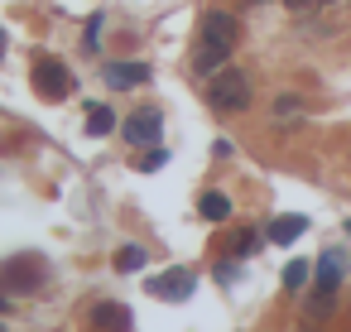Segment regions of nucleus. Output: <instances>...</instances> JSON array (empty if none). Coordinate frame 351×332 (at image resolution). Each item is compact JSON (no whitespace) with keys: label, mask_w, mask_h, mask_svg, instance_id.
Returning a JSON list of instances; mask_svg holds the SVG:
<instances>
[{"label":"nucleus","mask_w":351,"mask_h":332,"mask_svg":"<svg viewBox=\"0 0 351 332\" xmlns=\"http://www.w3.org/2000/svg\"><path fill=\"white\" fill-rule=\"evenodd\" d=\"M236 39H241V25H236V15L231 10H207L202 20H197V39H193V68L197 73H221L226 68V58H231V49H236Z\"/></svg>","instance_id":"obj_1"},{"label":"nucleus","mask_w":351,"mask_h":332,"mask_svg":"<svg viewBox=\"0 0 351 332\" xmlns=\"http://www.w3.org/2000/svg\"><path fill=\"white\" fill-rule=\"evenodd\" d=\"M207 102H212L217 111H226V116H241V111L255 102L250 78H245L241 68H221V73H212V82H207Z\"/></svg>","instance_id":"obj_2"},{"label":"nucleus","mask_w":351,"mask_h":332,"mask_svg":"<svg viewBox=\"0 0 351 332\" xmlns=\"http://www.w3.org/2000/svg\"><path fill=\"white\" fill-rule=\"evenodd\" d=\"M34 87H39L44 102H63V97H73L77 78L68 73V63H58V58H39V63H34Z\"/></svg>","instance_id":"obj_3"},{"label":"nucleus","mask_w":351,"mask_h":332,"mask_svg":"<svg viewBox=\"0 0 351 332\" xmlns=\"http://www.w3.org/2000/svg\"><path fill=\"white\" fill-rule=\"evenodd\" d=\"M159 130H164V121H159V111H135L130 121H125V140L130 145H159Z\"/></svg>","instance_id":"obj_4"},{"label":"nucleus","mask_w":351,"mask_h":332,"mask_svg":"<svg viewBox=\"0 0 351 332\" xmlns=\"http://www.w3.org/2000/svg\"><path fill=\"white\" fill-rule=\"evenodd\" d=\"M101 78H106V87L130 92V87L149 82V68H145V63H106V68H101Z\"/></svg>","instance_id":"obj_5"},{"label":"nucleus","mask_w":351,"mask_h":332,"mask_svg":"<svg viewBox=\"0 0 351 332\" xmlns=\"http://www.w3.org/2000/svg\"><path fill=\"white\" fill-rule=\"evenodd\" d=\"M145 289H149L154 298H188V294H193V274H188V270H169V274L149 279Z\"/></svg>","instance_id":"obj_6"},{"label":"nucleus","mask_w":351,"mask_h":332,"mask_svg":"<svg viewBox=\"0 0 351 332\" xmlns=\"http://www.w3.org/2000/svg\"><path fill=\"white\" fill-rule=\"evenodd\" d=\"M303 231H308V217H293V212H289V217H274L265 236H269L274 246H293V241H298Z\"/></svg>","instance_id":"obj_7"},{"label":"nucleus","mask_w":351,"mask_h":332,"mask_svg":"<svg viewBox=\"0 0 351 332\" xmlns=\"http://www.w3.org/2000/svg\"><path fill=\"white\" fill-rule=\"evenodd\" d=\"M92 322H97L101 332H130V313H125V303H97V308H92Z\"/></svg>","instance_id":"obj_8"},{"label":"nucleus","mask_w":351,"mask_h":332,"mask_svg":"<svg viewBox=\"0 0 351 332\" xmlns=\"http://www.w3.org/2000/svg\"><path fill=\"white\" fill-rule=\"evenodd\" d=\"M341 274H346V260H341V250H327L322 260H317V289H337L341 284Z\"/></svg>","instance_id":"obj_9"},{"label":"nucleus","mask_w":351,"mask_h":332,"mask_svg":"<svg viewBox=\"0 0 351 332\" xmlns=\"http://www.w3.org/2000/svg\"><path fill=\"white\" fill-rule=\"evenodd\" d=\"M111 130H116V111L101 106V102H92V106H87V135L101 140V135H111Z\"/></svg>","instance_id":"obj_10"},{"label":"nucleus","mask_w":351,"mask_h":332,"mask_svg":"<svg viewBox=\"0 0 351 332\" xmlns=\"http://www.w3.org/2000/svg\"><path fill=\"white\" fill-rule=\"evenodd\" d=\"M197 212H202L207 222H226V217H231V198L212 188V193H202V198H197Z\"/></svg>","instance_id":"obj_11"},{"label":"nucleus","mask_w":351,"mask_h":332,"mask_svg":"<svg viewBox=\"0 0 351 332\" xmlns=\"http://www.w3.org/2000/svg\"><path fill=\"white\" fill-rule=\"evenodd\" d=\"M116 270H121V274L145 270V246H121V250H116Z\"/></svg>","instance_id":"obj_12"},{"label":"nucleus","mask_w":351,"mask_h":332,"mask_svg":"<svg viewBox=\"0 0 351 332\" xmlns=\"http://www.w3.org/2000/svg\"><path fill=\"white\" fill-rule=\"evenodd\" d=\"M308 270H313L308 260H289L284 265V289H303L308 284Z\"/></svg>","instance_id":"obj_13"},{"label":"nucleus","mask_w":351,"mask_h":332,"mask_svg":"<svg viewBox=\"0 0 351 332\" xmlns=\"http://www.w3.org/2000/svg\"><path fill=\"white\" fill-rule=\"evenodd\" d=\"M164 164H169V154H164L159 145H149V154H140V159H135V169H140V174H154V169H164Z\"/></svg>","instance_id":"obj_14"},{"label":"nucleus","mask_w":351,"mask_h":332,"mask_svg":"<svg viewBox=\"0 0 351 332\" xmlns=\"http://www.w3.org/2000/svg\"><path fill=\"white\" fill-rule=\"evenodd\" d=\"M97 44H101V15L87 20V49H97Z\"/></svg>","instance_id":"obj_15"},{"label":"nucleus","mask_w":351,"mask_h":332,"mask_svg":"<svg viewBox=\"0 0 351 332\" xmlns=\"http://www.w3.org/2000/svg\"><path fill=\"white\" fill-rule=\"evenodd\" d=\"M255 241H260L255 231H241V236H236V255H250V250H255Z\"/></svg>","instance_id":"obj_16"},{"label":"nucleus","mask_w":351,"mask_h":332,"mask_svg":"<svg viewBox=\"0 0 351 332\" xmlns=\"http://www.w3.org/2000/svg\"><path fill=\"white\" fill-rule=\"evenodd\" d=\"M293 111H298V102H293V97H279V102H274V116H284V121H289Z\"/></svg>","instance_id":"obj_17"},{"label":"nucleus","mask_w":351,"mask_h":332,"mask_svg":"<svg viewBox=\"0 0 351 332\" xmlns=\"http://www.w3.org/2000/svg\"><path fill=\"white\" fill-rule=\"evenodd\" d=\"M0 58H5V29H0Z\"/></svg>","instance_id":"obj_18"},{"label":"nucleus","mask_w":351,"mask_h":332,"mask_svg":"<svg viewBox=\"0 0 351 332\" xmlns=\"http://www.w3.org/2000/svg\"><path fill=\"white\" fill-rule=\"evenodd\" d=\"M0 313H5V298H0Z\"/></svg>","instance_id":"obj_19"},{"label":"nucleus","mask_w":351,"mask_h":332,"mask_svg":"<svg viewBox=\"0 0 351 332\" xmlns=\"http://www.w3.org/2000/svg\"><path fill=\"white\" fill-rule=\"evenodd\" d=\"M303 332H313V327H303Z\"/></svg>","instance_id":"obj_20"}]
</instances>
